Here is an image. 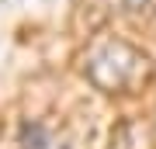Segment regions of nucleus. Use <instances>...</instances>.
<instances>
[{"label":"nucleus","mask_w":156,"mask_h":149,"mask_svg":"<svg viewBox=\"0 0 156 149\" xmlns=\"http://www.w3.org/2000/svg\"><path fill=\"white\" fill-rule=\"evenodd\" d=\"M17 146L21 149H66V139L56 135L45 122H24L17 132Z\"/></svg>","instance_id":"nucleus-2"},{"label":"nucleus","mask_w":156,"mask_h":149,"mask_svg":"<svg viewBox=\"0 0 156 149\" xmlns=\"http://www.w3.org/2000/svg\"><path fill=\"white\" fill-rule=\"evenodd\" d=\"M122 7L132 14H149V11H156V0H122Z\"/></svg>","instance_id":"nucleus-3"},{"label":"nucleus","mask_w":156,"mask_h":149,"mask_svg":"<svg viewBox=\"0 0 156 149\" xmlns=\"http://www.w3.org/2000/svg\"><path fill=\"white\" fill-rule=\"evenodd\" d=\"M83 73L101 94H132L153 80V59L125 38H101L83 55Z\"/></svg>","instance_id":"nucleus-1"}]
</instances>
